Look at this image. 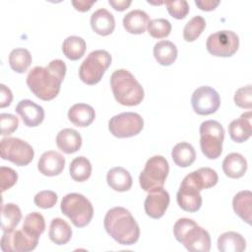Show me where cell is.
I'll return each instance as SVG.
<instances>
[{
    "mask_svg": "<svg viewBox=\"0 0 252 252\" xmlns=\"http://www.w3.org/2000/svg\"><path fill=\"white\" fill-rule=\"evenodd\" d=\"M169 15L177 20L184 19L189 13V5L186 0H175L164 2Z\"/></svg>",
    "mask_w": 252,
    "mask_h": 252,
    "instance_id": "obj_38",
    "label": "cell"
},
{
    "mask_svg": "<svg viewBox=\"0 0 252 252\" xmlns=\"http://www.w3.org/2000/svg\"><path fill=\"white\" fill-rule=\"evenodd\" d=\"M69 171L75 181L83 182L90 178L92 174V164L87 158L80 156L71 161Z\"/></svg>",
    "mask_w": 252,
    "mask_h": 252,
    "instance_id": "obj_33",
    "label": "cell"
},
{
    "mask_svg": "<svg viewBox=\"0 0 252 252\" xmlns=\"http://www.w3.org/2000/svg\"><path fill=\"white\" fill-rule=\"evenodd\" d=\"M0 126H1V135L6 136L12 134L17 130L19 126V119L17 116L10 113H1L0 114Z\"/></svg>",
    "mask_w": 252,
    "mask_h": 252,
    "instance_id": "obj_41",
    "label": "cell"
},
{
    "mask_svg": "<svg viewBox=\"0 0 252 252\" xmlns=\"http://www.w3.org/2000/svg\"><path fill=\"white\" fill-rule=\"evenodd\" d=\"M69 120L78 127H87L91 125L94 118V109L87 103H76L68 110Z\"/></svg>",
    "mask_w": 252,
    "mask_h": 252,
    "instance_id": "obj_23",
    "label": "cell"
},
{
    "mask_svg": "<svg viewBox=\"0 0 252 252\" xmlns=\"http://www.w3.org/2000/svg\"><path fill=\"white\" fill-rule=\"evenodd\" d=\"M206 47L214 56L230 57L238 50L239 38L232 31H219L208 36Z\"/></svg>",
    "mask_w": 252,
    "mask_h": 252,
    "instance_id": "obj_10",
    "label": "cell"
},
{
    "mask_svg": "<svg viewBox=\"0 0 252 252\" xmlns=\"http://www.w3.org/2000/svg\"><path fill=\"white\" fill-rule=\"evenodd\" d=\"M107 184L111 189L118 192L128 191L132 187V176L128 170L121 166H116L108 170L106 174Z\"/></svg>",
    "mask_w": 252,
    "mask_h": 252,
    "instance_id": "obj_24",
    "label": "cell"
},
{
    "mask_svg": "<svg viewBox=\"0 0 252 252\" xmlns=\"http://www.w3.org/2000/svg\"><path fill=\"white\" fill-rule=\"evenodd\" d=\"M218 248L220 252H242L246 248V241L240 233L226 231L219 236Z\"/></svg>",
    "mask_w": 252,
    "mask_h": 252,
    "instance_id": "obj_26",
    "label": "cell"
},
{
    "mask_svg": "<svg viewBox=\"0 0 252 252\" xmlns=\"http://www.w3.org/2000/svg\"><path fill=\"white\" fill-rule=\"evenodd\" d=\"M1 92H0V107H6L11 104L12 99H13V94L12 92L9 88H7L4 84L0 85Z\"/></svg>",
    "mask_w": 252,
    "mask_h": 252,
    "instance_id": "obj_43",
    "label": "cell"
},
{
    "mask_svg": "<svg viewBox=\"0 0 252 252\" xmlns=\"http://www.w3.org/2000/svg\"><path fill=\"white\" fill-rule=\"evenodd\" d=\"M9 64L13 71L25 73L32 64V55L26 48H15L10 52Z\"/></svg>",
    "mask_w": 252,
    "mask_h": 252,
    "instance_id": "obj_34",
    "label": "cell"
},
{
    "mask_svg": "<svg viewBox=\"0 0 252 252\" xmlns=\"http://www.w3.org/2000/svg\"><path fill=\"white\" fill-rule=\"evenodd\" d=\"M110 87L116 101L122 105H138L144 99L143 87L126 69H118L112 73Z\"/></svg>",
    "mask_w": 252,
    "mask_h": 252,
    "instance_id": "obj_3",
    "label": "cell"
},
{
    "mask_svg": "<svg viewBox=\"0 0 252 252\" xmlns=\"http://www.w3.org/2000/svg\"><path fill=\"white\" fill-rule=\"evenodd\" d=\"M151 20L149 15L142 10H132L123 18V27L129 33L141 34L146 32Z\"/></svg>",
    "mask_w": 252,
    "mask_h": 252,
    "instance_id": "obj_21",
    "label": "cell"
},
{
    "mask_svg": "<svg viewBox=\"0 0 252 252\" xmlns=\"http://www.w3.org/2000/svg\"><path fill=\"white\" fill-rule=\"evenodd\" d=\"M22 220L20 208L13 203L2 205L1 210V228L3 232L13 231Z\"/></svg>",
    "mask_w": 252,
    "mask_h": 252,
    "instance_id": "obj_31",
    "label": "cell"
},
{
    "mask_svg": "<svg viewBox=\"0 0 252 252\" xmlns=\"http://www.w3.org/2000/svg\"><path fill=\"white\" fill-rule=\"evenodd\" d=\"M48 236L55 244L64 245L70 241L72 237V229L69 223L63 219L55 218L50 222Z\"/></svg>",
    "mask_w": 252,
    "mask_h": 252,
    "instance_id": "obj_28",
    "label": "cell"
},
{
    "mask_svg": "<svg viewBox=\"0 0 252 252\" xmlns=\"http://www.w3.org/2000/svg\"><path fill=\"white\" fill-rule=\"evenodd\" d=\"M22 228L29 234L39 237L45 230L43 216L37 212L30 213L26 216Z\"/></svg>",
    "mask_w": 252,
    "mask_h": 252,
    "instance_id": "obj_35",
    "label": "cell"
},
{
    "mask_svg": "<svg viewBox=\"0 0 252 252\" xmlns=\"http://www.w3.org/2000/svg\"><path fill=\"white\" fill-rule=\"evenodd\" d=\"M252 193L249 190L238 192L232 200V207L234 213L241 218L245 222L251 224L252 215Z\"/></svg>",
    "mask_w": 252,
    "mask_h": 252,
    "instance_id": "obj_27",
    "label": "cell"
},
{
    "mask_svg": "<svg viewBox=\"0 0 252 252\" xmlns=\"http://www.w3.org/2000/svg\"><path fill=\"white\" fill-rule=\"evenodd\" d=\"M66 70V64L61 59L50 61L46 67L35 66L27 76V85L39 99L51 100L60 92Z\"/></svg>",
    "mask_w": 252,
    "mask_h": 252,
    "instance_id": "obj_1",
    "label": "cell"
},
{
    "mask_svg": "<svg viewBox=\"0 0 252 252\" xmlns=\"http://www.w3.org/2000/svg\"><path fill=\"white\" fill-rule=\"evenodd\" d=\"M111 55L102 49L92 51L79 68V77L87 85L97 84L111 64Z\"/></svg>",
    "mask_w": 252,
    "mask_h": 252,
    "instance_id": "obj_7",
    "label": "cell"
},
{
    "mask_svg": "<svg viewBox=\"0 0 252 252\" xmlns=\"http://www.w3.org/2000/svg\"><path fill=\"white\" fill-rule=\"evenodd\" d=\"M91 27L95 33L106 36L115 29L114 16L106 9L99 8L91 16Z\"/></svg>",
    "mask_w": 252,
    "mask_h": 252,
    "instance_id": "obj_20",
    "label": "cell"
},
{
    "mask_svg": "<svg viewBox=\"0 0 252 252\" xmlns=\"http://www.w3.org/2000/svg\"><path fill=\"white\" fill-rule=\"evenodd\" d=\"M144 127L142 116L136 112H122L114 115L108 122V130L117 138H129L138 135Z\"/></svg>",
    "mask_w": 252,
    "mask_h": 252,
    "instance_id": "obj_11",
    "label": "cell"
},
{
    "mask_svg": "<svg viewBox=\"0 0 252 252\" xmlns=\"http://www.w3.org/2000/svg\"><path fill=\"white\" fill-rule=\"evenodd\" d=\"M108 3L117 11H124L131 5L132 1L131 0H109Z\"/></svg>",
    "mask_w": 252,
    "mask_h": 252,
    "instance_id": "obj_46",
    "label": "cell"
},
{
    "mask_svg": "<svg viewBox=\"0 0 252 252\" xmlns=\"http://www.w3.org/2000/svg\"><path fill=\"white\" fill-rule=\"evenodd\" d=\"M86 48L85 39L77 35L68 36L62 44V51L64 55L73 61L82 58L86 52Z\"/></svg>",
    "mask_w": 252,
    "mask_h": 252,
    "instance_id": "obj_32",
    "label": "cell"
},
{
    "mask_svg": "<svg viewBox=\"0 0 252 252\" xmlns=\"http://www.w3.org/2000/svg\"><path fill=\"white\" fill-rule=\"evenodd\" d=\"M171 32V24L163 18L151 20L148 26V32L155 38H163L169 35Z\"/></svg>",
    "mask_w": 252,
    "mask_h": 252,
    "instance_id": "obj_37",
    "label": "cell"
},
{
    "mask_svg": "<svg viewBox=\"0 0 252 252\" xmlns=\"http://www.w3.org/2000/svg\"><path fill=\"white\" fill-rule=\"evenodd\" d=\"M15 110L22 117L24 124L28 127H36L44 119L43 108L31 99L21 100L17 104Z\"/></svg>",
    "mask_w": 252,
    "mask_h": 252,
    "instance_id": "obj_16",
    "label": "cell"
},
{
    "mask_svg": "<svg viewBox=\"0 0 252 252\" xmlns=\"http://www.w3.org/2000/svg\"><path fill=\"white\" fill-rule=\"evenodd\" d=\"M0 153L3 159L9 160L18 166L28 165L34 157L32 147L26 141L15 137H7L1 140Z\"/></svg>",
    "mask_w": 252,
    "mask_h": 252,
    "instance_id": "obj_9",
    "label": "cell"
},
{
    "mask_svg": "<svg viewBox=\"0 0 252 252\" xmlns=\"http://www.w3.org/2000/svg\"><path fill=\"white\" fill-rule=\"evenodd\" d=\"M224 129L216 120H207L200 125V147L204 156L210 159L218 158L222 152Z\"/></svg>",
    "mask_w": 252,
    "mask_h": 252,
    "instance_id": "obj_8",
    "label": "cell"
},
{
    "mask_svg": "<svg viewBox=\"0 0 252 252\" xmlns=\"http://www.w3.org/2000/svg\"><path fill=\"white\" fill-rule=\"evenodd\" d=\"M103 224L106 232L121 245H133L139 239V224L132 214L123 207L108 210Z\"/></svg>",
    "mask_w": 252,
    "mask_h": 252,
    "instance_id": "obj_2",
    "label": "cell"
},
{
    "mask_svg": "<svg viewBox=\"0 0 252 252\" xmlns=\"http://www.w3.org/2000/svg\"><path fill=\"white\" fill-rule=\"evenodd\" d=\"M177 47L169 40H160L154 46V56L162 66L171 65L177 58Z\"/></svg>",
    "mask_w": 252,
    "mask_h": 252,
    "instance_id": "obj_29",
    "label": "cell"
},
{
    "mask_svg": "<svg viewBox=\"0 0 252 252\" xmlns=\"http://www.w3.org/2000/svg\"><path fill=\"white\" fill-rule=\"evenodd\" d=\"M171 158L176 165L180 167H188L195 161L196 152L191 144L181 142L173 147Z\"/></svg>",
    "mask_w": 252,
    "mask_h": 252,
    "instance_id": "obj_30",
    "label": "cell"
},
{
    "mask_svg": "<svg viewBox=\"0 0 252 252\" xmlns=\"http://www.w3.org/2000/svg\"><path fill=\"white\" fill-rule=\"evenodd\" d=\"M169 201V194L163 188L149 192L144 203L145 212L152 219H159L164 215Z\"/></svg>",
    "mask_w": 252,
    "mask_h": 252,
    "instance_id": "obj_14",
    "label": "cell"
},
{
    "mask_svg": "<svg viewBox=\"0 0 252 252\" xmlns=\"http://www.w3.org/2000/svg\"><path fill=\"white\" fill-rule=\"evenodd\" d=\"M39 237L26 232L23 228L4 232L1 238V249L4 252H29L38 244Z\"/></svg>",
    "mask_w": 252,
    "mask_h": 252,
    "instance_id": "obj_13",
    "label": "cell"
},
{
    "mask_svg": "<svg viewBox=\"0 0 252 252\" xmlns=\"http://www.w3.org/2000/svg\"><path fill=\"white\" fill-rule=\"evenodd\" d=\"M222 170L229 178H240L247 170V161L238 153L228 154L222 161Z\"/></svg>",
    "mask_w": 252,
    "mask_h": 252,
    "instance_id": "obj_25",
    "label": "cell"
},
{
    "mask_svg": "<svg viewBox=\"0 0 252 252\" xmlns=\"http://www.w3.org/2000/svg\"><path fill=\"white\" fill-rule=\"evenodd\" d=\"M176 240L191 252H209L211 237L209 232L199 226L193 220L182 218L176 220L173 226Z\"/></svg>",
    "mask_w": 252,
    "mask_h": 252,
    "instance_id": "obj_4",
    "label": "cell"
},
{
    "mask_svg": "<svg viewBox=\"0 0 252 252\" xmlns=\"http://www.w3.org/2000/svg\"><path fill=\"white\" fill-rule=\"evenodd\" d=\"M95 3V0L87 1V0H73L72 5L75 7L76 10L80 12H87L91 9L93 4Z\"/></svg>",
    "mask_w": 252,
    "mask_h": 252,
    "instance_id": "obj_45",
    "label": "cell"
},
{
    "mask_svg": "<svg viewBox=\"0 0 252 252\" xmlns=\"http://www.w3.org/2000/svg\"><path fill=\"white\" fill-rule=\"evenodd\" d=\"M219 180L218 173L210 167H201L187 174L182 181L193 186L200 192L203 189L214 187Z\"/></svg>",
    "mask_w": 252,
    "mask_h": 252,
    "instance_id": "obj_18",
    "label": "cell"
},
{
    "mask_svg": "<svg viewBox=\"0 0 252 252\" xmlns=\"http://www.w3.org/2000/svg\"><path fill=\"white\" fill-rule=\"evenodd\" d=\"M0 180H1V192H5L10 189L18 180V173L11 167H0Z\"/></svg>",
    "mask_w": 252,
    "mask_h": 252,
    "instance_id": "obj_42",
    "label": "cell"
},
{
    "mask_svg": "<svg viewBox=\"0 0 252 252\" xmlns=\"http://www.w3.org/2000/svg\"><path fill=\"white\" fill-rule=\"evenodd\" d=\"M206 28V21L202 16L193 17L183 29V37L186 41L196 40Z\"/></svg>",
    "mask_w": 252,
    "mask_h": 252,
    "instance_id": "obj_36",
    "label": "cell"
},
{
    "mask_svg": "<svg viewBox=\"0 0 252 252\" xmlns=\"http://www.w3.org/2000/svg\"><path fill=\"white\" fill-rule=\"evenodd\" d=\"M60 209L76 227L88 225L94 216L92 203L84 195L69 193L62 198Z\"/></svg>",
    "mask_w": 252,
    "mask_h": 252,
    "instance_id": "obj_5",
    "label": "cell"
},
{
    "mask_svg": "<svg viewBox=\"0 0 252 252\" xmlns=\"http://www.w3.org/2000/svg\"><path fill=\"white\" fill-rule=\"evenodd\" d=\"M251 118L252 112L247 111L242 113L239 118L230 122L228 125V132L232 141L236 143H243L250 138L252 134Z\"/></svg>",
    "mask_w": 252,
    "mask_h": 252,
    "instance_id": "obj_19",
    "label": "cell"
},
{
    "mask_svg": "<svg viewBox=\"0 0 252 252\" xmlns=\"http://www.w3.org/2000/svg\"><path fill=\"white\" fill-rule=\"evenodd\" d=\"M191 104L197 114L210 115L219 109L220 97L215 89L209 86H202L192 94Z\"/></svg>",
    "mask_w": 252,
    "mask_h": 252,
    "instance_id": "obj_12",
    "label": "cell"
},
{
    "mask_svg": "<svg viewBox=\"0 0 252 252\" xmlns=\"http://www.w3.org/2000/svg\"><path fill=\"white\" fill-rule=\"evenodd\" d=\"M65 166V158L58 152L47 151L43 153L37 162V168L45 176L59 175Z\"/></svg>",
    "mask_w": 252,
    "mask_h": 252,
    "instance_id": "obj_17",
    "label": "cell"
},
{
    "mask_svg": "<svg viewBox=\"0 0 252 252\" xmlns=\"http://www.w3.org/2000/svg\"><path fill=\"white\" fill-rule=\"evenodd\" d=\"M56 145L60 151L67 155H71L80 150L82 146V137L75 129L65 128L57 134Z\"/></svg>",
    "mask_w": 252,
    "mask_h": 252,
    "instance_id": "obj_22",
    "label": "cell"
},
{
    "mask_svg": "<svg viewBox=\"0 0 252 252\" xmlns=\"http://www.w3.org/2000/svg\"><path fill=\"white\" fill-rule=\"evenodd\" d=\"M57 194L51 190H43L38 192L34 198L33 202L34 204L41 209H50L54 207V205L57 202Z\"/></svg>",
    "mask_w": 252,
    "mask_h": 252,
    "instance_id": "obj_40",
    "label": "cell"
},
{
    "mask_svg": "<svg viewBox=\"0 0 252 252\" xmlns=\"http://www.w3.org/2000/svg\"><path fill=\"white\" fill-rule=\"evenodd\" d=\"M178 206L185 212L195 213L202 206V197L200 191L193 186L182 181L176 194Z\"/></svg>",
    "mask_w": 252,
    "mask_h": 252,
    "instance_id": "obj_15",
    "label": "cell"
},
{
    "mask_svg": "<svg viewBox=\"0 0 252 252\" xmlns=\"http://www.w3.org/2000/svg\"><path fill=\"white\" fill-rule=\"evenodd\" d=\"M168 171L169 165L165 158L162 156L150 158L139 176L140 186L146 192L163 188Z\"/></svg>",
    "mask_w": 252,
    "mask_h": 252,
    "instance_id": "obj_6",
    "label": "cell"
},
{
    "mask_svg": "<svg viewBox=\"0 0 252 252\" xmlns=\"http://www.w3.org/2000/svg\"><path fill=\"white\" fill-rule=\"evenodd\" d=\"M196 6L203 10V11H212L217 8V6L220 4V1H213V0H196L195 1Z\"/></svg>",
    "mask_w": 252,
    "mask_h": 252,
    "instance_id": "obj_44",
    "label": "cell"
},
{
    "mask_svg": "<svg viewBox=\"0 0 252 252\" xmlns=\"http://www.w3.org/2000/svg\"><path fill=\"white\" fill-rule=\"evenodd\" d=\"M234 102L241 108H252V88L251 85L239 88L234 94Z\"/></svg>",
    "mask_w": 252,
    "mask_h": 252,
    "instance_id": "obj_39",
    "label": "cell"
}]
</instances>
